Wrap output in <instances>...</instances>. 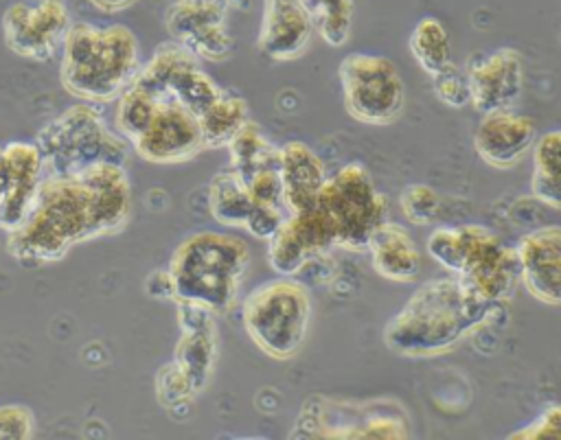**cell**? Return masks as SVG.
Instances as JSON below:
<instances>
[{"label": "cell", "mask_w": 561, "mask_h": 440, "mask_svg": "<svg viewBox=\"0 0 561 440\" xmlns=\"http://www.w3.org/2000/svg\"><path fill=\"white\" fill-rule=\"evenodd\" d=\"M129 215L131 186L123 164L99 162L77 173H44L28 217L7 232V250L22 263H50L81 241L121 232Z\"/></svg>", "instance_id": "cell-1"}, {"label": "cell", "mask_w": 561, "mask_h": 440, "mask_svg": "<svg viewBox=\"0 0 561 440\" xmlns=\"http://www.w3.org/2000/svg\"><path fill=\"white\" fill-rule=\"evenodd\" d=\"M506 302H493L456 276L427 280L388 320L383 344L405 359H432L456 348L465 337L506 317Z\"/></svg>", "instance_id": "cell-2"}, {"label": "cell", "mask_w": 561, "mask_h": 440, "mask_svg": "<svg viewBox=\"0 0 561 440\" xmlns=\"http://www.w3.org/2000/svg\"><path fill=\"white\" fill-rule=\"evenodd\" d=\"M140 66L138 39L127 26L72 22L61 44L59 79L85 103H110L134 83Z\"/></svg>", "instance_id": "cell-3"}, {"label": "cell", "mask_w": 561, "mask_h": 440, "mask_svg": "<svg viewBox=\"0 0 561 440\" xmlns=\"http://www.w3.org/2000/svg\"><path fill=\"white\" fill-rule=\"evenodd\" d=\"M250 247L243 239L199 230L178 243L169 260L175 302H188L213 315L232 309L248 274Z\"/></svg>", "instance_id": "cell-4"}, {"label": "cell", "mask_w": 561, "mask_h": 440, "mask_svg": "<svg viewBox=\"0 0 561 440\" xmlns=\"http://www.w3.org/2000/svg\"><path fill=\"white\" fill-rule=\"evenodd\" d=\"M427 252L443 269L486 300L506 302L519 282L515 247L484 225L436 228L427 239Z\"/></svg>", "instance_id": "cell-5"}, {"label": "cell", "mask_w": 561, "mask_h": 440, "mask_svg": "<svg viewBox=\"0 0 561 440\" xmlns=\"http://www.w3.org/2000/svg\"><path fill=\"white\" fill-rule=\"evenodd\" d=\"M241 322L263 355L287 361L305 344L311 322V296L291 276L265 280L243 298Z\"/></svg>", "instance_id": "cell-6"}, {"label": "cell", "mask_w": 561, "mask_h": 440, "mask_svg": "<svg viewBox=\"0 0 561 440\" xmlns=\"http://www.w3.org/2000/svg\"><path fill=\"white\" fill-rule=\"evenodd\" d=\"M35 144L44 158V173L66 175L99 162L125 166L129 142L107 127V120L92 103H79L66 107L42 127Z\"/></svg>", "instance_id": "cell-7"}, {"label": "cell", "mask_w": 561, "mask_h": 440, "mask_svg": "<svg viewBox=\"0 0 561 440\" xmlns=\"http://www.w3.org/2000/svg\"><path fill=\"white\" fill-rule=\"evenodd\" d=\"M410 433V418L397 401H351L320 394L302 403L291 429V438L331 440H405Z\"/></svg>", "instance_id": "cell-8"}, {"label": "cell", "mask_w": 561, "mask_h": 440, "mask_svg": "<svg viewBox=\"0 0 561 440\" xmlns=\"http://www.w3.org/2000/svg\"><path fill=\"white\" fill-rule=\"evenodd\" d=\"M318 206L333 221L337 245L348 252L366 250L373 230L388 219V201L362 162H348L331 173Z\"/></svg>", "instance_id": "cell-9"}, {"label": "cell", "mask_w": 561, "mask_h": 440, "mask_svg": "<svg viewBox=\"0 0 561 440\" xmlns=\"http://www.w3.org/2000/svg\"><path fill=\"white\" fill-rule=\"evenodd\" d=\"M346 114L364 125H392L405 107L399 68L383 55L348 53L337 66Z\"/></svg>", "instance_id": "cell-10"}, {"label": "cell", "mask_w": 561, "mask_h": 440, "mask_svg": "<svg viewBox=\"0 0 561 440\" xmlns=\"http://www.w3.org/2000/svg\"><path fill=\"white\" fill-rule=\"evenodd\" d=\"M134 83L156 99L178 101L197 116L221 92L213 77L202 68V59L175 39L164 42L153 50L149 61L140 66Z\"/></svg>", "instance_id": "cell-11"}, {"label": "cell", "mask_w": 561, "mask_h": 440, "mask_svg": "<svg viewBox=\"0 0 561 440\" xmlns=\"http://www.w3.org/2000/svg\"><path fill=\"white\" fill-rule=\"evenodd\" d=\"M70 24L66 0H18L2 13V39L22 59L48 61L61 50Z\"/></svg>", "instance_id": "cell-12"}, {"label": "cell", "mask_w": 561, "mask_h": 440, "mask_svg": "<svg viewBox=\"0 0 561 440\" xmlns=\"http://www.w3.org/2000/svg\"><path fill=\"white\" fill-rule=\"evenodd\" d=\"M129 147L142 160L160 166L188 162L206 151L199 116L171 99H158L149 125Z\"/></svg>", "instance_id": "cell-13"}, {"label": "cell", "mask_w": 561, "mask_h": 440, "mask_svg": "<svg viewBox=\"0 0 561 440\" xmlns=\"http://www.w3.org/2000/svg\"><path fill=\"white\" fill-rule=\"evenodd\" d=\"M228 9V0H173L164 24L171 37L202 61H224L232 53Z\"/></svg>", "instance_id": "cell-14"}, {"label": "cell", "mask_w": 561, "mask_h": 440, "mask_svg": "<svg viewBox=\"0 0 561 440\" xmlns=\"http://www.w3.org/2000/svg\"><path fill=\"white\" fill-rule=\"evenodd\" d=\"M333 245H337L335 225L316 204L313 208L287 215L280 230L270 239L267 263L278 276H294Z\"/></svg>", "instance_id": "cell-15"}, {"label": "cell", "mask_w": 561, "mask_h": 440, "mask_svg": "<svg viewBox=\"0 0 561 440\" xmlns=\"http://www.w3.org/2000/svg\"><path fill=\"white\" fill-rule=\"evenodd\" d=\"M471 107L478 114L511 109L524 92V57L513 46L478 55L467 66Z\"/></svg>", "instance_id": "cell-16"}, {"label": "cell", "mask_w": 561, "mask_h": 440, "mask_svg": "<svg viewBox=\"0 0 561 440\" xmlns=\"http://www.w3.org/2000/svg\"><path fill=\"white\" fill-rule=\"evenodd\" d=\"M519 282L548 306H561V225H541L526 232L517 245Z\"/></svg>", "instance_id": "cell-17"}, {"label": "cell", "mask_w": 561, "mask_h": 440, "mask_svg": "<svg viewBox=\"0 0 561 440\" xmlns=\"http://www.w3.org/2000/svg\"><path fill=\"white\" fill-rule=\"evenodd\" d=\"M537 125L530 116L511 109L482 114L473 131L478 158L493 169H513L533 149Z\"/></svg>", "instance_id": "cell-18"}, {"label": "cell", "mask_w": 561, "mask_h": 440, "mask_svg": "<svg viewBox=\"0 0 561 440\" xmlns=\"http://www.w3.org/2000/svg\"><path fill=\"white\" fill-rule=\"evenodd\" d=\"M313 26L294 0H263L259 50L272 61H294L311 44Z\"/></svg>", "instance_id": "cell-19"}, {"label": "cell", "mask_w": 561, "mask_h": 440, "mask_svg": "<svg viewBox=\"0 0 561 440\" xmlns=\"http://www.w3.org/2000/svg\"><path fill=\"white\" fill-rule=\"evenodd\" d=\"M178 317L182 337L175 346L173 361L191 379L195 392H202L208 383L217 355V331L213 324V313L188 302H178Z\"/></svg>", "instance_id": "cell-20"}, {"label": "cell", "mask_w": 561, "mask_h": 440, "mask_svg": "<svg viewBox=\"0 0 561 440\" xmlns=\"http://www.w3.org/2000/svg\"><path fill=\"white\" fill-rule=\"evenodd\" d=\"M278 173L289 212L313 208L329 177L324 160L302 140H289L278 147Z\"/></svg>", "instance_id": "cell-21"}, {"label": "cell", "mask_w": 561, "mask_h": 440, "mask_svg": "<svg viewBox=\"0 0 561 440\" xmlns=\"http://www.w3.org/2000/svg\"><path fill=\"white\" fill-rule=\"evenodd\" d=\"M366 250L370 254L373 269L386 280L412 282L421 271L419 247L408 228L397 221H381L373 230Z\"/></svg>", "instance_id": "cell-22"}, {"label": "cell", "mask_w": 561, "mask_h": 440, "mask_svg": "<svg viewBox=\"0 0 561 440\" xmlns=\"http://www.w3.org/2000/svg\"><path fill=\"white\" fill-rule=\"evenodd\" d=\"M530 151L533 197L548 208L561 210V127L537 134Z\"/></svg>", "instance_id": "cell-23"}, {"label": "cell", "mask_w": 561, "mask_h": 440, "mask_svg": "<svg viewBox=\"0 0 561 440\" xmlns=\"http://www.w3.org/2000/svg\"><path fill=\"white\" fill-rule=\"evenodd\" d=\"M250 120L248 103L241 94L224 90L199 114V127L206 149H224L237 136V131Z\"/></svg>", "instance_id": "cell-24"}, {"label": "cell", "mask_w": 561, "mask_h": 440, "mask_svg": "<svg viewBox=\"0 0 561 440\" xmlns=\"http://www.w3.org/2000/svg\"><path fill=\"white\" fill-rule=\"evenodd\" d=\"M254 201L237 171H219L208 186V210L221 225L243 228Z\"/></svg>", "instance_id": "cell-25"}, {"label": "cell", "mask_w": 561, "mask_h": 440, "mask_svg": "<svg viewBox=\"0 0 561 440\" xmlns=\"http://www.w3.org/2000/svg\"><path fill=\"white\" fill-rule=\"evenodd\" d=\"M309 18L313 31L331 48L346 44L353 26L355 0H294Z\"/></svg>", "instance_id": "cell-26"}, {"label": "cell", "mask_w": 561, "mask_h": 440, "mask_svg": "<svg viewBox=\"0 0 561 440\" xmlns=\"http://www.w3.org/2000/svg\"><path fill=\"white\" fill-rule=\"evenodd\" d=\"M226 149L230 151V169L237 171L241 180L250 177L259 169L278 166V147H274L263 129L252 120L237 131Z\"/></svg>", "instance_id": "cell-27"}, {"label": "cell", "mask_w": 561, "mask_h": 440, "mask_svg": "<svg viewBox=\"0 0 561 440\" xmlns=\"http://www.w3.org/2000/svg\"><path fill=\"white\" fill-rule=\"evenodd\" d=\"M410 53L416 63L427 72H436L451 61V42L445 24L438 18H421L408 39Z\"/></svg>", "instance_id": "cell-28"}, {"label": "cell", "mask_w": 561, "mask_h": 440, "mask_svg": "<svg viewBox=\"0 0 561 440\" xmlns=\"http://www.w3.org/2000/svg\"><path fill=\"white\" fill-rule=\"evenodd\" d=\"M158 99L142 90L140 85L131 83L118 99H116V116L114 125L116 131L131 144L149 125L156 112Z\"/></svg>", "instance_id": "cell-29"}, {"label": "cell", "mask_w": 561, "mask_h": 440, "mask_svg": "<svg viewBox=\"0 0 561 440\" xmlns=\"http://www.w3.org/2000/svg\"><path fill=\"white\" fill-rule=\"evenodd\" d=\"M399 206L403 217L414 225H427L436 219L440 210L438 193L427 184H410L399 195Z\"/></svg>", "instance_id": "cell-30"}, {"label": "cell", "mask_w": 561, "mask_h": 440, "mask_svg": "<svg viewBox=\"0 0 561 440\" xmlns=\"http://www.w3.org/2000/svg\"><path fill=\"white\" fill-rule=\"evenodd\" d=\"M432 90L436 94V99L449 107H465L471 101L469 94V79L467 72L462 68H458L456 63H447L440 70L432 72Z\"/></svg>", "instance_id": "cell-31"}, {"label": "cell", "mask_w": 561, "mask_h": 440, "mask_svg": "<svg viewBox=\"0 0 561 440\" xmlns=\"http://www.w3.org/2000/svg\"><path fill=\"white\" fill-rule=\"evenodd\" d=\"M156 394L164 407H178L186 401H191L197 392L191 383V379L182 372V368L171 361L160 368L156 374Z\"/></svg>", "instance_id": "cell-32"}, {"label": "cell", "mask_w": 561, "mask_h": 440, "mask_svg": "<svg viewBox=\"0 0 561 440\" xmlns=\"http://www.w3.org/2000/svg\"><path fill=\"white\" fill-rule=\"evenodd\" d=\"M243 182H245L254 204H270V206H278V208L287 210L285 197H283V182H280L278 166L259 169L250 177H245Z\"/></svg>", "instance_id": "cell-33"}, {"label": "cell", "mask_w": 561, "mask_h": 440, "mask_svg": "<svg viewBox=\"0 0 561 440\" xmlns=\"http://www.w3.org/2000/svg\"><path fill=\"white\" fill-rule=\"evenodd\" d=\"M35 416L26 405H0V440H28L35 436Z\"/></svg>", "instance_id": "cell-34"}, {"label": "cell", "mask_w": 561, "mask_h": 440, "mask_svg": "<svg viewBox=\"0 0 561 440\" xmlns=\"http://www.w3.org/2000/svg\"><path fill=\"white\" fill-rule=\"evenodd\" d=\"M511 440H561V403L548 405L528 425L508 433Z\"/></svg>", "instance_id": "cell-35"}, {"label": "cell", "mask_w": 561, "mask_h": 440, "mask_svg": "<svg viewBox=\"0 0 561 440\" xmlns=\"http://www.w3.org/2000/svg\"><path fill=\"white\" fill-rule=\"evenodd\" d=\"M287 210L278 208V206H270V204H254L243 228L263 241H270L283 225V221L287 219Z\"/></svg>", "instance_id": "cell-36"}, {"label": "cell", "mask_w": 561, "mask_h": 440, "mask_svg": "<svg viewBox=\"0 0 561 440\" xmlns=\"http://www.w3.org/2000/svg\"><path fill=\"white\" fill-rule=\"evenodd\" d=\"M147 293L153 296V298H171L173 300V287H171V278H169V271L162 269V271H153L147 282Z\"/></svg>", "instance_id": "cell-37"}, {"label": "cell", "mask_w": 561, "mask_h": 440, "mask_svg": "<svg viewBox=\"0 0 561 440\" xmlns=\"http://www.w3.org/2000/svg\"><path fill=\"white\" fill-rule=\"evenodd\" d=\"M94 9L105 11V13H114V11H123L127 7H131L136 0H88Z\"/></svg>", "instance_id": "cell-38"}, {"label": "cell", "mask_w": 561, "mask_h": 440, "mask_svg": "<svg viewBox=\"0 0 561 440\" xmlns=\"http://www.w3.org/2000/svg\"><path fill=\"white\" fill-rule=\"evenodd\" d=\"M248 2H250V0H228V4H230V7H237V9L248 7Z\"/></svg>", "instance_id": "cell-39"}, {"label": "cell", "mask_w": 561, "mask_h": 440, "mask_svg": "<svg viewBox=\"0 0 561 440\" xmlns=\"http://www.w3.org/2000/svg\"><path fill=\"white\" fill-rule=\"evenodd\" d=\"M0 197H2V193H0Z\"/></svg>", "instance_id": "cell-40"}]
</instances>
